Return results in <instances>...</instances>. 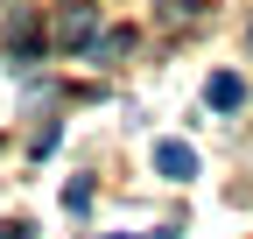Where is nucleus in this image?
I'll return each mask as SVG.
<instances>
[{"mask_svg":"<svg viewBox=\"0 0 253 239\" xmlns=\"http://www.w3.org/2000/svg\"><path fill=\"white\" fill-rule=\"evenodd\" d=\"M204 106H211V113H239V106H246V78H239V71H211Z\"/></svg>","mask_w":253,"mask_h":239,"instance_id":"1","label":"nucleus"},{"mask_svg":"<svg viewBox=\"0 0 253 239\" xmlns=\"http://www.w3.org/2000/svg\"><path fill=\"white\" fill-rule=\"evenodd\" d=\"M91 28H99V7H91V0H78V7L56 21V42H63V49H84V42H91Z\"/></svg>","mask_w":253,"mask_h":239,"instance_id":"2","label":"nucleus"},{"mask_svg":"<svg viewBox=\"0 0 253 239\" xmlns=\"http://www.w3.org/2000/svg\"><path fill=\"white\" fill-rule=\"evenodd\" d=\"M155 169H162L169 183H190V176H197V155H190L183 141H162V148H155Z\"/></svg>","mask_w":253,"mask_h":239,"instance_id":"3","label":"nucleus"},{"mask_svg":"<svg viewBox=\"0 0 253 239\" xmlns=\"http://www.w3.org/2000/svg\"><path fill=\"white\" fill-rule=\"evenodd\" d=\"M63 211H91V183H63Z\"/></svg>","mask_w":253,"mask_h":239,"instance_id":"4","label":"nucleus"},{"mask_svg":"<svg viewBox=\"0 0 253 239\" xmlns=\"http://www.w3.org/2000/svg\"><path fill=\"white\" fill-rule=\"evenodd\" d=\"M120 49H134V28H113V36L99 42V56H120Z\"/></svg>","mask_w":253,"mask_h":239,"instance_id":"5","label":"nucleus"},{"mask_svg":"<svg viewBox=\"0 0 253 239\" xmlns=\"http://www.w3.org/2000/svg\"><path fill=\"white\" fill-rule=\"evenodd\" d=\"M190 7H197V0H162V14H169V21H183Z\"/></svg>","mask_w":253,"mask_h":239,"instance_id":"6","label":"nucleus"},{"mask_svg":"<svg viewBox=\"0 0 253 239\" xmlns=\"http://www.w3.org/2000/svg\"><path fill=\"white\" fill-rule=\"evenodd\" d=\"M0 239H36V225H0Z\"/></svg>","mask_w":253,"mask_h":239,"instance_id":"7","label":"nucleus"}]
</instances>
